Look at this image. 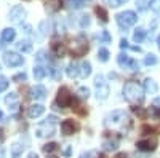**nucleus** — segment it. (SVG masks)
<instances>
[{"mask_svg": "<svg viewBox=\"0 0 160 158\" xmlns=\"http://www.w3.org/2000/svg\"><path fill=\"white\" fill-rule=\"evenodd\" d=\"M15 37H16V31L15 29H11V27H7L2 31V43H10L15 40Z\"/></svg>", "mask_w": 160, "mask_h": 158, "instance_id": "16", "label": "nucleus"}, {"mask_svg": "<svg viewBox=\"0 0 160 158\" xmlns=\"http://www.w3.org/2000/svg\"><path fill=\"white\" fill-rule=\"evenodd\" d=\"M24 150V146H21V144H13L11 146V158H19V155L22 153Z\"/></svg>", "mask_w": 160, "mask_h": 158, "instance_id": "26", "label": "nucleus"}, {"mask_svg": "<svg viewBox=\"0 0 160 158\" xmlns=\"http://www.w3.org/2000/svg\"><path fill=\"white\" fill-rule=\"evenodd\" d=\"M85 2H87V0H68L66 3H68L71 8L77 10V8H82V7L85 5Z\"/></svg>", "mask_w": 160, "mask_h": 158, "instance_id": "31", "label": "nucleus"}, {"mask_svg": "<svg viewBox=\"0 0 160 158\" xmlns=\"http://www.w3.org/2000/svg\"><path fill=\"white\" fill-rule=\"evenodd\" d=\"M58 122V118L55 115H50L43 123H40L37 128H35V134L37 137H48V136H53L55 134V125Z\"/></svg>", "mask_w": 160, "mask_h": 158, "instance_id": "2", "label": "nucleus"}, {"mask_svg": "<svg viewBox=\"0 0 160 158\" xmlns=\"http://www.w3.org/2000/svg\"><path fill=\"white\" fill-rule=\"evenodd\" d=\"M24 18H26V10L21 5H16L11 8V11H10V21L11 22H22Z\"/></svg>", "mask_w": 160, "mask_h": 158, "instance_id": "11", "label": "nucleus"}, {"mask_svg": "<svg viewBox=\"0 0 160 158\" xmlns=\"http://www.w3.org/2000/svg\"><path fill=\"white\" fill-rule=\"evenodd\" d=\"M115 19H117V24H118L122 29H130L131 26H135V24H136L138 16H136V13H135V11L127 10V11L118 13V15L115 16Z\"/></svg>", "mask_w": 160, "mask_h": 158, "instance_id": "3", "label": "nucleus"}, {"mask_svg": "<svg viewBox=\"0 0 160 158\" xmlns=\"http://www.w3.org/2000/svg\"><path fill=\"white\" fill-rule=\"evenodd\" d=\"M99 158H106V156H104V155H99Z\"/></svg>", "mask_w": 160, "mask_h": 158, "instance_id": "52", "label": "nucleus"}, {"mask_svg": "<svg viewBox=\"0 0 160 158\" xmlns=\"http://www.w3.org/2000/svg\"><path fill=\"white\" fill-rule=\"evenodd\" d=\"M74 96L71 94V91L68 86H62L59 88L58 91V98H56V105H61V107H71V105H74Z\"/></svg>", "mask_w": 160, "mask_h": 158, "instance_id": "6", "label": "nucleus"}, {"mask_svg": "<svg viewBox=\"0 0 160 158\" xmlns=\"http://www.w3.org/2000/svg\"><path fill=\"white\" fill-rule=\"evenodd\" d=\"M77 94H78L80 98H83V99H88V96H90V89L85 88V86H80L78 91H77Z\"/></svg>", "mask_w": 160, "mask_h": 158, "instance_id": "36", "label": "nucleus"}, {"mask_svg": "<svg viewBox=\"0 0 160 158\" xmlns=\"http://www.w3.org/2000/svg\"><path fill=\"white\" fill-rule=\"evenodd\" d=\"M48 158H56V156H48Z\"/></svg>", "mask_w": 160, "mask_h": 158, "instance_id": "53", "label": "nucleus"}, {"mask_svg": "<svg viewBox=\"0 0 160 158\" xmlns=\"http://www.w3.org/2000/svg\"><path fill=\"white\" fill-rule=\"evenodd\" d=\"M157 62H158V59H157L155 55H152V53H149V55L144 58V64L146 65H155Z\"/></svg>", "mask_w": 160, "mask_h": 158, "instance_id": "33", "label": "nucleus"}, {"mask_svg": "<svg viewBox=\"0 0 160 158\" xmlns=\"http://www.w3.org/2000/svg\"><path fill=\"white\" fill-rule=\"evenodd\" d=\"M28 158H38V156H37V153H34V152H32V153H29V156H28Z\"/></svg>", "mask_w": 160, "mask_h": 158, "instance_id": "49", "label": "nucleus"}, {"mask_svg": "<svg viewBox=\"0 0 160 158\" xmlns=\"http://www.w3.org/2000/svg\"><path fill=\"white\" fill-rule=\"evenodd\" d=\"M2 118H3V112L0 110V122H2Z\"/></svg>", "mask_w": 160, "mask_h": 158, "instance_id": "50", "label": "nucleus"}, {"mask_svg": "<svg viewBox=\"0 0 160 158\" xmlns=\"http://www.w3.org/2000/svg\"><path fill=\"white\" fill-rule=\"evenodd\" d=\"M117 62H118L120 67H125V69H130V70H138V69H139L138 61L131 59L130 56L123 55V53H120V55L117 56Z\"/></svg>", "mask_w": 160, "mask_h": 158, "instance_id": "9", "label": "nucleus"}, {"mask_svg": "<svg viewBox=\"0 0 160 158\" xmlns=\"http://www.w3.org/2000/svg\"><path fill=\"white\" fill-rule=\"evenodd\" d=\"M45 112V107L42 104H32L31 107L28 109V117L29 118H37V117H40Z\"/></svg>", "mask_w": 160, "mask_h": 158, "instance_id": "14", "label": "nucleus"}, {"mask_svg": "<svg viewBox=\"0 0 160 158\" xmlns=\"http://www.w3.org/2000/svg\"><path fill=\"white\" fill-rule=\"evenodd\" d=\"M141 131H142V134H151V133H154V128H151V126H148V125H144L142 128H141Z\"/></svg>", "mask_w": 160, "mask_h": 158, "instance_id": "41", "label": "nucleus"}, {"mask_svg": "<svg viewBox=\"0 0 160 158\" xmlns=\"http://www.w3.org/2000/svg\"><path fill=\"white\" fill-rule=\"evenodd\" d=\"M157 43H158V50H160V37L157 38Z\"/></svg>", "mask_w": 160, "mask_h": 158, "instance_id": "51", "label": "nucleus"}, {"mask_svg": "<svg viewBox=\"0 0 160 158\" xmlns=\"http://www.w3.org/2000/svg\"><path fill=\"white\" fill-rule=\"evenodd\" d=\"M78 129H80V125L75 120H64L61 123V133L66 136H71V134L77 133Z\"/></svg>", "mask_w": 160, "mask_h": 158, "instance_id": "10", "label": "nucleus"}, {"mask_svg": "<svg viewBox=\"0 0 160 158\" xmlns=\"http://www.w3.org/2000/svg\"><path fill=\"white\" fill-rule=\"evenodd\" d=\"M104 150H115L118 147V139L117 137H111L109 134H106V139L102 142Z\"/></svg>", "mask_w": 160, "mask_h": 158, "instance_id": "15", "label": "nucleus"}, {"mask_svg": "<svg viewBox=\"0 0 160 158\" xmlns=\"http://www.w3.org/2000/svg\"><path fill=\"white\" fill-rule=\"evenodd\" d=\"M18 99H19V98H18L16 93H10V94L5 98V104L8 105L10 109H16V107H18Z\"/></svg>", "mask_w": 160, "mask_h": 158, "instance_id": "19", "label": "nucleus"}, {"mask_svg": "<svg viewBox=\"0 0 160 158\" xmlns=\"http://www.w3.org/2000/svg\"><path fill=\"white\" fill-rule=\"evenodd\" d=\"M152 5V0H136V8L138 11H146Z\"/></svg>", "mask_w": 160, "mask_h": 158, "instance_id": "27", "label": "nucleus"}, {"mask_svg": "<svg viewBox=\"0 0 160 158\" xmlns=\"http://www.w3.org/2000/svg\"><path fill=\"white\" fill-rule=\"evenodd\" d=\"M131 50H133V51H138V53H141V48H139V46H131Z\"/></svg>", "mask_w": 160, "mask_h": 158, "instance_id": "48", "label": "nucleus"}, {"mask_svg": "<svg viewBox=\"0 0 160 158\" xmlns=\"http://www.w3.org/2000/svg\"><path fill=\"white\" fill-rule=\"evenodd\" d=\"M106 125H108V126H112V128H117V126L125 128V125H127V126L130 128V126H131V122L128 120V117H127L123 112L117 110V112H114L112 115L108 117V120H106Z\"/></svg>", "mask_w": 160, "mask_h": 158, "instance_id": "5", "label": "nucleus"}, {"mask_svg": "<svg viewBox=\"0 0 160 158\" xmlns=\"http://www.w3.org/2000/svg\"><path fill=\"white\" fill-rule=\"evenodd\" d=\"M51 51H53V55H55L56 58H62L64 55H66V46L62 45V43H59V42H53L51 43Z\"/></svg>", "mask_w": 160, "mask_h": 158, "instance_id": "17", "label": "nucleus"}, {"mask_svg": "<svg viewBox=\"0 0 160 158\" xmlns=\"http://www.w3.org/2000/svg\"><path fill=\"white\" fill-rule=\"evenodd\" d=\"M151 8H152L154 11H160V0H152Z\"/></svg>", "mask_w": 160, "mask_h": 158, "instance_id": "42", "label": "nucleus"}, {"mask_svg": "<svg viewBox=\"0 0 160 158\" xmlns=\"http://www.w3.org/2000/svg\"><path fill=\"white\" fill-rule=\"evenodd\" d=\"M45 75H47V69L43 67V65L37 64L35 67H34V77H35V80H42Z\"/></svg>", "mask_w": 160, "mask_h": 158, "instance_id": "23", "label": "nucleus"}, {"mask_svg": "<svg viewBox=\"0 0 160 158\" xmlns=\"http://www.w3.org/2000/svg\"><path fill=\"white\" fill-rule=\"evenodd\" d=\"M95 85H96V89H98V99H101V101L108 99V96H109V86H108V83L104 82L102 75H96Z\"/></svg>", "mask_w": 160, "mask_h": 158, "instance_id": "8", "label": "nucleus"}, {"mask_svg": "<svg viewBox=\"0 0 160 158\" xmlns=\"http://www.w3.org/2000/svg\"><path fill=\"white\" fill-rule=\"evenodd\" d=\"M56 150H58V144H55V142H50L47 146H43V152H47V153H53Z\"/></svg>", "mask_w": 160, "mask_h": 158, "instance_id": "35", "label": "nucleus"}, {"mask_svg": "<svg viewBox=\"0 0 160 158\" xmlns=\"http://www.w3.org/2000/svg\"><path fill=\"white\" fill-rule=\"evenodd\" d=\"M90 74H91V64L88 61H83L80 64V77L87 78V77H90Z\"/></svg>", "mask_w": 160, "mask_h": 158, "instance_id": "21", "label": "nucleus"}, {"mask_svg": "<svg viewBox=\"0 0 160 158\" xmlns=\"http://www.w3.org/2000/svg\"><path fill=\"white\" fill-rule=\"evenodd\" d=\"M120 48H130V45H128V42L125 40V38H122V40H120Z\"/></svg>", "mask_w": 160, "mask_h": 158, "instance_id": "45", "label": "nucleus"}, {"mask_svg": "<svg viewBox=\"0 0 160 158\" xmlns=\"http://www.w3.org/2000/svg\"><path fill=\"white\" fill-rule=\"evenodd\" d=\"M88 24H90V18L88 16H82V19H80V26H82V27H87Z\"/></svg>", "mask_w": 160, "mask_h": 158, "instance_id": "43", "label": "nucleus"}, {"mask_svg": "<svg viewBox=\"0 0 160 158\" xmlns=\"http://www.w3.org/2000/svg\"><path fill=\"white\" fill-rule=\"evenodd\" d=\"M144 38H146V31L142 27H138L135 32H133V40H135L136 43H141Z\"/></svg>", "mask_w": 160, "mask_h": 158, "instance_id": "24", "label": "nucleus"}, {"mask_svg": "<svg viewBox=\"0 0 160 158\" xmlns=\"http://www.w3.org/2000/svg\"><path fill=\"white\" fill-rule=\"evenodd\" d=\"M80 158H99V153L96 150H90L87 153H82V156H80Z\"/></svg>", "mask_w": 160, "mask_h": 158, "instance_id": "38", "label": "nucleus"}, {"mask_svg": "<svg viewBox=\"0 0 160 158\" xmlns=\"http://www.w3.org/2000/svg\"><path fill=\"white\" fill-rule=\"evenodd\" d=\"M98 59L101 62H108L109 61V50L108 48H99L98 51Z\"/></svg>", "mask_w": 160, "mask_h": 158, "instance_id": "30", "label": "nucleus"}, {"mask_svg": "<svg viewBox=\"0 0 160 158\" xmlns=\"http://www.w3.org/2000/svg\"><path fill=\"white\" fill-rule=\"evenodd\" d=\"M61 7H62L61 0H47V8L50 11H58Z\"/></svg>", "mask_w": 160, "mask_h": 158, "instance_id": "25", "label": "nucleus"}, {"mask_svg": "<svg viewBox=\"0 0 160 158\" xmlns=\"http://www.w3.org/2000/svg\"><path fill=\"white\" fill-rule=\"evenodd\" d=\"M114 158H128V155L127 153H117Z\"/></svg>", "mask_w": 160, "mask_h": 158, "instance_id": "47", "label": "nucleus"}, {"mask_svg": "<svg viewBox=\"0 0 160 158\" xmlns=\"http://www.w3.org/2000/svg\"><path fill=\"white\" fill-rule=\"evenodd\" d=\"M66 72H68V75H69L71 78H75V77L80 75V65L75 64V62H71V64L68 65V69H66Z\"/></svg>", "mask_w": 160, "mask_h": 158, "instance_id": "20", "label": "nucleus"}, {"mask_svg": "<svg viewBox=\"0 0 160 158\" xmlns=\"http://www.w3.org/2000/svg\"><path fill=\"white\" fill-rule=\"evenodd\" d=\"M18 50L22 51V53H29V51L32 50V43H31L29 40H21V42L18 43Z\"/></svg>", "mask_w": 160, "mask_h": 158, "instance_id": "29", "label": "nucleus"}, {"mask_svg": "<svg viewBox=\"0 0 160 158\" xmlns=\"http://www.w3.org/2000/svg\"><path fill=\"white\" fill-rule=\"evenodd\" d=\"M144 89H146V93H149V94H155L158 91V86L152 78H146L144 80Z\"/></svg>", "mask_w": 160, "mask_h": 158, "instance_id": "18", "label": "nucleus"}, {"mask_svg": "<svg viewBox=\"0 0 160 158\" xmlns=\"http://www.w3.org/2000/svg\"><path fill=\"white\" fill-rule=\"evenodd\" d=\"M95 13H96V15L99 16V19L102 21V22H108L109 21V16H108V11H106L102 7H96L95 8Z\"/></svg>", "mask_w": 160, "mask_h": 158, "instance_id": "28", "label": "nucleus"}, {"mask_svg": "<svg viewBox=\"0 0 160 158\" xmlns=\"http://www.w3.org/2000/svg\"><path fill=\"white\" fill-rule=\"evenodd\" d=\"M71 152H72V149H71V146H68L64 150H62V153H64V156H71Z\"/></svg>", "mask_w": 160, "mask_h": 158, "instance_id": "46", "label": "nucleus"}, {"mask_svg": "<svg viewBox=\"0 0 160 158\" xmlns=\"http://www.w3.org/2000/svg\"><path fill=\"white\" fill-rule=\"evenodd\" d=\"M48 72H50L53 80H61V69L58 67L56 64H51L50 67H48Z\"/></svg>", "mask_w": 160, "mask_h": 158, "instance_id": "22", "label": "nucleus"}, {"mask_svg": "<svg viewBox=\"0 0 160 158\" xmlns=\"http://www.w3.org/2000/svg\"><path fill=\"white\" fill-rule=\"evenodd\" d=\"M69 51L74 58H80V56H85L87 51H88V43L83 37H77L71 42L69 45Z\"/></svg>", "mask_w": 160, "mask_h": 158, "instance_id": "4", "label": "nucleus"}, {"mask_svg": "<svg viewBox=\"0 0 160 158\" xmlns=\"http://www.w3.org/2000/svg\"><path fill=\"white\" fill-rule=\"evenodd\" d=\"M31 98L35 99V101H42L47 98V88L43 85H35L32 89H31Z\"/></svg>", "mask_w": 160, "mask_h": 158, "instance_id": "13", "label": "nucleus"}, {"mask_svg": "<svg viewBox=\"0 0 160 158\" xmlns=\"http://www.w3.org/2000/svg\"><path fill=\"white\" fill-rule=\"evenodd\" d=\"M101 37H102V40H104L106 43H108V42H111V35H109V32H108V31H104Z\"/></svg>", "mask_w": 160, "mask_h": 158, "instance_id": "44", "label": "nucleus"}, {"mask_svg": "<svg viewBox=\"0 0 160 158\" xmlns=\"http://www.w3.org/2000/svg\"><path fill=\"white\" fill-rule=\"evenodd\" d=\"M131 110L135 112L138 117H141V118H146V115H148V112H146L142 107H136V105H135V107H131Z\"/></svg>", "mask_w": 160, "mask_h": 158, "instance_id": "37", "label": "nucleus"}, {"mask_svg": "<svg viewBox=\"0 0 160 158\" xmlns=\"http://www.w3.org/2000/svg\"><path fill=\"white\" fill-rule=\"evenodd\" d=\"M136 147L141 152H154L157 149V141L155 139H144V141H138Z\"/></svg>", "mask_w": 160, "mask_h": 158, "instance_id": "12", "label": "nucleus"}, {"mask_svg": "<svg viewBox=\"0 0 160 158\" xmlns=\"http://www.w3.org/2000/svg\"><path fill=\"white\" fill-rule=\"evenodd\" d=\"M148 115H151L152 120H160V109L155 107V105H152V107L148 110Z\"/></svg>", "mask_w": 160, "mask_h": 158, "instance_id": "32", "label": "nucleus"}, {"mask_svg": "<svg viewBox=\"0 0 160 158\" xmlns=\"http://www.w3.org/2000/svg\"><path fill=\"white\" fill-rule=\"evenodd\" d=\"M123 98L130 104H139L144 99V89H142V86L138 82L130 80L123 86Z\"/></svg>", "mask_w": 160, "mask_h": 158, "instance_id": "1", "label": "nucleus"}, {"mask_svg": "<svg viewBox=\"0 0 160 158\" xmlns=\"http://www.w3.org/2000/svg\"><path fill=\"white\" fill-rule=\"evenodd\" d=\"M26 78H28V75H26V74L22 72V74H18V75L13 77V82H24Z\"/></svg>", "mask_w": 160, "mask_h": 158, "instance_id": "40", "label": "nucleus"}, {"mask_svg": "<svg viewBox=\"0 0 160 158\" xmlns=\"http://www.w3.org/2000/svg\"><path fill=\"white\" fill-rule=\"evenodd\" d=\"M3 62L7 67H18V65H22L24 64V58L18 53H13V51H8L3 55Z\"/></svg>", "mask_w": 160, "mask_h": 158, "instance_id": "7", "label": "nucleus"}, {"mask_svg": "<svg viewBox=\"0 0 160 158\" xmlns=\"http://www.w3.org/2000/svg\"><path fill=\"white\" fill-rule=\"evenodd\" d=\"M8 85H10V82L7 80L5 77H2V78H0V93H2V91H5V89L8 88Z\"/></svg>", "mask_w": 160, "mask_h": 158, "instance_id": "39", "label": "nucleus"}, {"mask_svg": "<svg viewBox=\"0 0 160 158\" xmlns=\"http://www.w3.org/2000/svg\"><path fill=\"white\" fill-rule=\"evenodd\" d=\"M127 2H128V0H104V3L109 5V7H112V8L120 7V5H123V3H127Z\"/></svg>", "mask_w": 160, "mask_h": 158, "instance_id": "34", "label": "nucleus"}]
</instances>
